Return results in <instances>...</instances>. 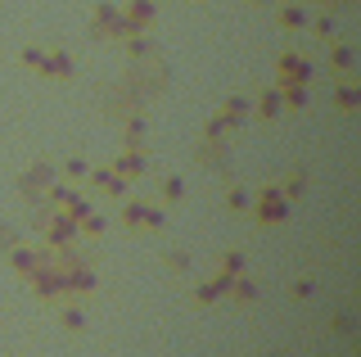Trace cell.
Wrapping results in <instances>:
<instances>
[{
  "instance_id": "cell-3",
  "label": "cell",
  "mask_w": 361,
  "mask_h": 357,
  "mask_svg": "<svg viewBox=\"0 0 361 357\" xmlns=\"http://www.w3.org/2000/svg\"><path fill=\"white\" fill-rule=\"evenodd\" d=\"M276 73H280V86H307L312 82V59L285 50V54H280V63H276Z\"/></svg>"
},
{
  "instance_id": "cell-16",
  "label": "cell",
  "mask_w": 361,
  "mask_h": 357,
  "mask_svg": "<svg viewBox=\"0 0 361 357\" xmlns=\"http://www.w3.org/2000/svg\"><path fill=\"white\" fill-rule=\"evenodd\" d=\"M9 262H14V272H23V276H27L32 267L41 262V253H32V249H14V253H9Z\"/></svg>"
},
{
  "instance_id": "cell-19",
  "label": "cell",
  "mask_w": 361,
  "mask_h": 357,
  "mask_svg": "<svg viewBox=\"0 0 361 357\" xmlns=\"http://www.w3.org/2000/svg\"><path fill=\"white\" fill-rule=\"evenodd\" d=\"M257 114H262V118H276L280 114V91H262V99H257Z\"/></svg>"
},
{
  "instance_id": "cell-7",
  "label": "cell",
  "mask_w": 361,
  "mask_h": 357,
  "mask_svg": "<svg viewBox=\"0 0 361 357\" xmlns=\"http://www.w3.org/2000/svg\"><path fill=\"white\" fill-rule=\"evenodd\" d=\"M86 176L95 181V190L109 195V199H122V195H127V176H118L113 167H95V172H86Z\"/></svg>"
},
{
  "instance_id": "cell-18",
  "label": "cell",
  "mask_w": 361,
  "mask_h": 357,
  "mask_svg": "<svg viewBox=\"0 0 361 357\" xmlns=\"http://www.w3.org/2000/svg\"><path fill=\"white\" fill-rule=\"evenodd\" d=\"M330 63H334L338 73H353L357 59H353V50H348V46H334V50H330Z\"/></svg>"
},
{
  "instance_id": "cell-25",
  "label": "cell",
  "mask_w": 361,
  "mask_h": 357,
  "mask_svg": "<svg viewBox=\"0 0 361 357\" xmlns=\"http://www.w3.org/2000/svg\"><path fill=\"white\" fill-rule=\"evenodd\" d=\"M127 41H131V59H149V50H154V46L145 41V32H140V37H127Z\"/></svg>"
},
{
  "instance_id": "cell-6",
  "label": "cell",
  "mask_w": 361,
  "mask_h": 357,
  "mask_svg": "<svg viewBox=\"0 0 361 357\" xmlns=\"http://www.w3.org/2000/svg\"><path fill=\"white\" fill-rule=\"evenodd\" d=\"M231 281H235V276L217 272V276H212V281H203V285L195 289V303H199V308H212V303H217V298H226V294H231Z\"/></svg>"
},
{
  "instance_id": "cell-2",
  "label": "cell",
  "mask_w": 361,
  "mask_h": 357,
  "mask_svg": "<svg viewBox=\"0 0 361 357\" xmlns=\"http://www.w3.org/2000/svg\"><path fill=\"white\" fill-rule=\"evenodd\" d=\"M122 222H127V231H158L167 222L163 208H154V204H140V199H131L127 208H122Z\"/></svg>"
},
{
  "instance_id": "cell-13",
  "label": "cell",
  "mask_w": 361,
  "mask_h": 357,
  "mask_svg": "<svg viewBox=\"0 0 361 357\" xmlns=\"http://www.w3.org/2000/svg\"><path fill=\"white\" fill-rule=\"evenodd\" d=\"M231 298H235V303H257V285L235 276V281H231Z\"/></svg>"
},
{
  "instance_id": "cell-23",
  "label": "cell",
  "mask_w": 361,
  "mask_h": 357,
  "mask_svg": "<svg viewBox=\"0 0 361 357\" xmlns=\"http://www.w3.org/2000/svg\"><path fill=\"white\" fill-rule=\"evenodd\" d=\"M63 326L68 330H86V312L82 308H63Z\"/></svg>"
},
{
  "instance_id": "cell-8",
  "label": "cell",
  "mask_w": 361,
  "mask_h": 357,
  "mask_svg": "<svg viewBox=\"0 0 361 357\" xmlns=\"http://www.w3.org/2000/svg\"><path fill=\"white\" fill-rule=\"evenodd\" d=\"M109 167L118 176H127V181H135V176H145V167H149V163H145V150H127V154H118Z\"/></svg>"
},
{
  "instance_id": "cell-14",
  "label": "cell",
  "mask_w": 361,
  "mask_h": 357,
  "mask_svg": "<svg viewBox=\"0 0 361 357\" xmlns=\"http://www.w3.org/2000/svg\"><path fill=\"white\" fill-rule=\"evenodd\" d=\"M248 109H253V104H248L244 95H231V99H226V104H221V114L231 118V122H240V118H248Z\"/></svg>"
},
{
  "instance_id": "cell-12",
  "label": "cell",
  "mask_w": 361,
  "mask_h": 357,
  "mask_svg": "<svg viewBox=\"0 0 361 357\" xmlns=\"http://www.w3.org/2000/svg\"><path fill=\"white\" fill-rule=\"evenodd\" d=\"M302 23H307V9H302V5H285V9H280V28H285V32L302 28Z\"/></svg>"
},
{
  "instance_id": "cell-11",
  "label": "cell",
  "mask_w": 361,
  "mask_h": 357,
  "mask_svg": "<svg viewBox=\"0 0 361 357\" xmlns=\"http://www.w3.org/2000/svg\"><path fill=\"white\" fill-rule=\"evenodd\" d=\"M145 131H149V122L140 114H127V150H145Z\"/></svg>"
},
{
  "instance_id": "cell-24",
  "label": "cell",
  "mask_w": 361,
  "mask_h": 357,
  "mask_svg": "<svg viewBox=\"0 0 361 357\" xmlns=\"http://www.w3.org/2000/svg\"><path fill=\"white\" fill-rule=\"evenodd\" d=\"M163 195H167V204H176V199L185 195V181H180V176H167V181H163Z\"/></svg>"
},
{
  "instance_id": "cell-1",
  "label": "cell",
  "mask_w": 361,
  "mask_h": 357,
  "mask_svg": "<svg viewBox=\"0 0 361 357\" xmlns=\"http://www.w3.org/2000/svg\"><path fill=\"white\" fill-rule=\"evenodd\" d=\"M285 217H289V199L280 195V186H262V195H257V222L262 226H280Z\"/></svg>"
},
{
  "instance_id": "cell-15",
  "label": "cell",
  "mask_w": 361,
  "mask_h": 357,
  "mask_svg": "<svg viewBox=\"0 0 361 357\" xmlns=\"http://www.w3.org/2000/svg\"><path fill=\"white\" fill-rule=\"evenodd\" d=\"M302 186H307V172H289V176H285V186H280V195H285L289 204H293V199L302 195Z\"/></svg>"
},
{
  "instance_id": "cell-20",
  "label": "cell",
  "mask_w": 361,
  "mask_h": 357,
  "mask_svg": "<svg viewBox=\"0 0 361 357\" xmlns=\"http://www.w3.org/2000/svg\"><path fill=\"white\" fill-rule=\"evenodd\" d=\"M338 109H343V114H353V109H357V86L353 82L338 86Z\"/></svg>"
},
{
  "instance_id": "cell-30",
  "label": "cell",
  "mask_w": 361,
  "mask_h": 357,
  "mask_svg": "<svg viewBox=\"0 0 361 357\" xmlns=\"http://www.w3.org/2000/svg\"><path fill=\"white\" fill-rule=\"evenodd\" d=\"M14 244H18L14 231H0V249H14Z\"/></svg>"
},
{
  "instance_id": "cell-26",
  "label": "cell",
  "mask_w": 361,
  "mask_h": 357,
  "mask_svg": "<svg viewBox=\"0 0 361 357\" xmlns=\"http://www.w3.org/2000/svg\"><path fill=\"white\" fill-rule=\"evenodd\" d=\"M226 204H231L235 213H244V208H248V190H244V186H235V190L226 195Z\"/></svg>"
},
{
  "instance_id": "cell-27",
  "label": "cell",
  "mask_w": 361,
  "mask_h": 357,
  "mask_svg": "<svg viewBox=\"0 0 361 357\" xmlns=\"http://www.w3.org/2000/svg\"><path fill=\"white\" fill-rule=\"evenodd\" d=\"M167 267H172V272H190V258L180 249H172V253H167Z\"/></svg>"
},
{
  "instance_id": "cell-10",
  "label": "cell",
  "mask_w": 361,
  "mask_h": 357,
  "mask_svg": "<svg viewBox=\"0 0 361 357\" xmlns=\"http://www.w3.org/2000/svg\"><path fill=\"white\" fill-rule=\"evenodd\" d=\"M50 181H54V167H50V163H37L27 176H23V195H37V190H45Z\"/></svg>"
},
{
  "instance_id": "cell-5",
  "label": "cell",
  "mask_w": 361,
  "mask_h": 357,
  "mask_svg": "<svg viewBox=\"0 0 361 357\" xmlns=\"http://www.w3.org/2000/svg\"><path fill=\"white\" fill-rule=\"evenodd\" d=\"M154 14H158V5L154 0H131L127 5V37H140V32H149V23H154Z\"/></svg>"
},
{
  "instance_id": "cell-28",
  "label": "cell",
  "mask_w": 361,
  "mask_h": 357,
  "mask_svg": "<svg viewBox=\"0 0 361 357\" xmlns=\"http://www.w3.org/2000/svg\"><path fill=\"white\" fill-rule=\"evenodd\" d=\"M316 37H321V41H330V37H334V18H330V14L316 18Z\"/></svg>"
},
{
  "instance_id": "cell-17",
  "label": "cell",
  "mask_w": 361,
  "mask_h": 357,
  "mask_svg": "<svg viewBox=\"0 0 361 357\" xmlns=\"http://www.w3.org/2000/svg\"><path fill=\"white\" fill-rule=\"evenodd\" d=\"M280 104H285V109H302V104H307V91H302V86H280Z\"/></svg>"
},
{
  "instance_id": "cell-29",
  "label": "cell",
  "mask_w": 361,
  "mask_h": 357,
  "mask_svg": "<svg viewBox=\"0 0 361 357\" xmlns=\"http://www.w3.org/2000/svg\"><path fill=\"white\" fill-rule=\"evenodd\" d=\"M41 46H27V50H23V63H27V68H37V63H41Z\"/></svg>"
},
{
  "instance_id": "cell-21",
  "label": "cell",
  "mask_w": 361,
  "mask_h": 357,
  "mask_svg": "<svg viewBox=\"0 0 361 357\" xmlns=\"http://www.w3.org/2000/svg\"><path fill=\"white\" fill-rule=\"evenodd\" d=\"M86 172H90V167H86L82 159H68V163H63V176H68V181H86Z\"/></svg>"
},
{
  "instance_id": "cell-9",
  "label": "cell",
  "mask_w": 361,
  "mask_h": 357,
  "mask_svg": "<svg viewBox=\"0 0 361 357\" xmlns=\"http://www.w3.org/2000/svg\"><path fill=\"white\" fill-rule=\"evenodd\" d=\"M41 77H54V82H63V77H73V59H68L63 50H50V54H41Z\"/></svg>"
},
{
  "instance_id": "cell-22",
  "label": "cell",
  "mask_w": 361,
  "mask_h": 357,
  "mask_svg": "<svg viewBox=\"0 0 361 357\" xmlns=\"http://www.w3.org/2000/svg\"><path fill=\"white\" fill-rule=\"evenodd\" d=\"M217 272H226V276H240V272H244V253H226Z\"/></svg>"
},
{
  "instance_id": "cell-4",
  "label": "cell",
  "mask_w": 361,
  "mask_h": 357,
  "mask_svg": "<svg viewBox=\"0 0 361 357\" xmlns=\"http://www.w3.org/2000/svg\"><path fill=\"white\" fill-rule=\"evenodd\" d=\"M95 37H127V18H122L118 5H99L95 9Z\"/></svg>"
}]
</instances>
